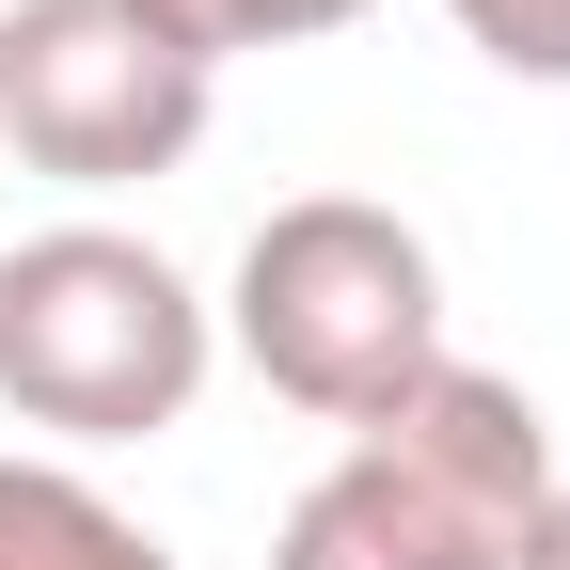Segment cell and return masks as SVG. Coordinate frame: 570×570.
Listing matches in <instances>:
<instances>
[{
	"mask_svg": "<svg viewBox=\"0 0 570 570\" xmlns=\"http://www.w3.org/2000/svg\"><path fill=\"white\" fill-rule=\"evenodd\" d=\"M508 570H570V475H554V508L523 523V554H508Z\"/></svg>",
	"mask_w": 570,
	"mask_h": 570,
	"instance_id": "cell-8",
	"label": "cell"
},
{
	"mask_svg": "<svg viewBox=\"0 0 570 570\" xmlns=\"http://www.w3.org/2000/svg\"><path fill=\"white\" fill-rule=\"evenodd\" d=\"M223 333H238V365L285 412L365 428L381 396H412L444 365V254L396 206H365V190H302V206L254 223V254L223 285Z\"/></svg>",
	"mask_w": 570,
	"mask_h": 570,
	"instance_id": "cell-2",
	"label": "cell"
},
{
	"mask_svg": "<svg viewBox=\"0 0 570 570\" xmlns=\"http://www.w3.org/2000/svg\"><path fill=\"white\" fill-rule=\"evenodd\" d=\"M206 396V302L159 238L48 223L0 254V412L63 444H159Z\"/></svg>",
	"mask_w": 570,
	"mask_h": 570,
	"instance_id": "cell-3",
	"label": "cell"
},
{
	"mask_svg": "<svg viewBox=\"0 0 570 570\" xmlns=\"http://www.w3.org/2000/svg\"><path fill=\"white\" fill-rule=\"evenodd\" d=\"M0 570H175L96 475L63 460H0Z\"/></svg>",
	"mask_w": 570,
	"mask_h": 570,
	"instance_id": "cell-5",
	"label": "cell"
},
{
	"mask_svg": "<svg viewBox=\"0 0 570 570\" xmlns=\"http://www.w3.org/2000/svg\"><path fill=\"white\" fill-rule=\"evenodd\" d=\"M475 63H508V80H570V0H444Z\"/></svg>",
	"mask_w": 570,
	"mask_h": 570,
	"instance_id": "cell-7",
	"label": "cell"
},
{
	"mask_svg": "<svg viewBox=\"0 0 570 570\" xmlns=\"http://www.w3.org/2000/svg\"><path fill=\"white\" fill-rule=\"evenodd\" d=\"M127 17L223 80L238 48H317V32H348V17H365V0H127Z\"/></svg>",
	"mask_w": 570,
	"mask_h": 570,
	"instance_id": "cell-6",
	"label": "cell"
},
{
	"mask_svg": "<svg viewBox=\"0 0 570 570\" xmlns=\"http://www.w3.org/2000/svg\"><path fill=\"white\" fill-rule=\"evenodd\" d=\"M539 508H554V428H539V396L444 348L412 396H381V412L333 444V475H302L269 570H508Z\"/></svg>",
	"mask_w": 570,
	"mask_h": 570,
	"instance_id": "cell-1",
	"label": "cell"
},
{
	"mask_svg": "<svg viewBox=\"0 0 570 570\" xmlns=\"http://www.w3.org/2000/svg\"><path fill=\"white\" fill-rule=\"evenodd\" d=\"M0 142L63 190H142L206 142V63L127 0H0Z\"/></svg>",
	"mask_w": 570,
	"mask_h": 570,
	"instance_id": "cell-4",
	"label": "cell"
}]
</instances>
